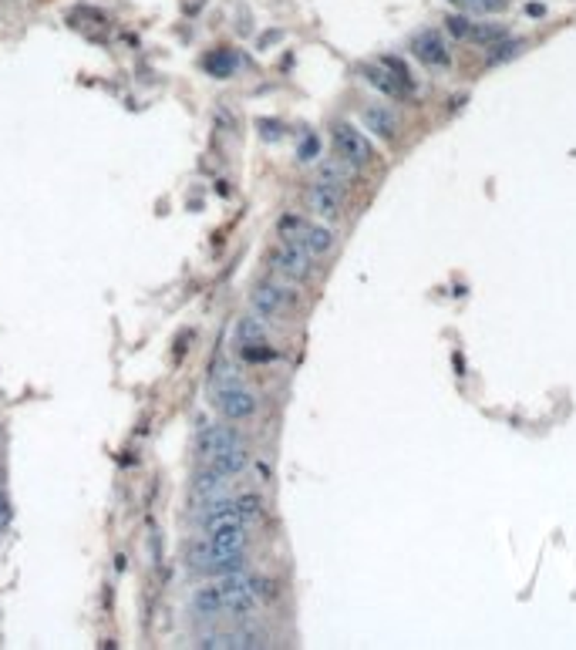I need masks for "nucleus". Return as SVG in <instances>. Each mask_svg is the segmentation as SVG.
<instances>
[{"mask_svg":"<svg viewBox=\"0 0 576 650\" xmlns=\"http://www.w3.org/2000/svg\"><path fill=\"white\" fill-rule=\"evenodd\" d=\"M210 388L212 391H223V388H236V384H243V378H239V371H236V364H230V361H216L210 371Z\"/></svg>","mask_w":576,"mask_h":650,"instance_id":"obj_14","label":"nucleus"},{"mask_svg":"<svg viewBox=\"0 0 576 650\" xmlns=\"http://www.w3.org/2000/svg\"><path fill=\"white\" fill-rule=\"evenodd\" d=\"M364 129L374 131L378 138H394L398 135V118H394L391 108H384V104H371V108H364Z\"/></svg>","mask_w":576,"mask_h":650,"instance_id":"obj_10","label":"nucleus"},{"mask_svg":"<svg viewBox=\"0 0 576 650\" xmlns=\"http://www.w3.org/2000/svg\"><path fill=\"white\" fill-rule=\"evenodd\" d=\"M212 405H216V411L226 418V421H246V418L257 415V394L246 391L243 384L212 391Z\"/></svg>","mask_w":576,"mask_h":650,"instance_id":"obj_2","label":"nucleus"},{"mask_svg":"<svg viewBox=\"0 0 576 650\" xmlns=\"http://www.w3.org/2000/svg\"><path fill=\"white\" fill-rule=\"evenodd\" d=\"M263 340H266L263 320H257V317H239L236 320V347H253V344H263Z\"/></svg>","mask_w":576,"mask_h":650,"instance_id":"obj_13","label":"nucleus"},{"mask_svg":"<svg viewBox=\"0 0 576 650\" xmlns=\"http://www.w3.org/2000/svg\"><path fill=\"white\" fill-rule=\"evenodd\" d=\"M445 27H448V34H452V37H462V41H465V37H469L472 21H465V17H448Z\"/></svg>","mask_w":576,"mask_h":650,"instance_id":"obj_21","label":"nucleus"},{"mask_svg":"<svg viewBox=\"0 0 576 650\" xmlns=\"http://www.w3.org/2000/svg\"><path fill=\"white\" fill-rule=\"evenodd\" d=\"M270 263H273L277 273H284L290 280H307L310 277V253L304 250L300 239H280V246L273 250Z\"/></svg>","mask_w":576,"mask_h":650,"instance_id":"obj_1","label":"nucleus"},{"mask_svg":"<svg viewBox=\"0 0 576 650\" xmlns=\"http://www.w3.org/2000/svg\"><path fill=\"white\" fill-rule=\"evenodd\" d=\"M300 243H304V250H307L310 257H324V253H331V246H334V233H331L327 226H310V223H307V230L300 233Z\"/></svg>","mask_w":576,"mask_h":650,"instance_id":"obj_12","label":"nucleus"},{"mask_svg":"<svg viewBox=\"0 0 576 650\" xmlns=\"http://www.w3.org/2000/svg\"><path fill=\"white\" fill-rule=\"evenodd\" d=\"M233 502H236V509H239V516L246 519V526H253V522L263 519V499L257 492L239 495V499H233Z\"/></svg>","mask_w":576,"mask_h":650,"instance_id":"obj_17","label":"nucleus"},{"mask_svg":"<svg viewBox=\"0 0 576 650\" xmlns=\"http://www.w3.org/2000/svg\"><path fill=\"white\" fill-rule=\"evenodd\" d=\"M189 610H192L199 620H216V617H223L226 606H223V590H219V583L199 586V590L189 597Z\"/></svg>","mask_w":576,"mask_h":650,"instance_id":"obj_9","label":"nucleus"},{"mask_svg":"<svg viewBox=\"0 0 576 650\" xmlns=\"http://www.w3.org/2000/svg\"><path fill=\"white\" fill-rule=\"evenodd\" d=\"M297 300V293L290 290V286L277 284V280H270V284H257L253 286V293H250V307L257 310V317H277V313H284Z\"/></svg>","mask_w":576,"mask_h":650,"instance_id":"obj_3","label":"nucleus"},{"mask_svg":"<svg viewBox=\"0 0 576 650\" xmlns=\"http://www.w3.org/2000/svg\"><path fill=\"white\" fill-rule=\"evenodd\" d=\"M307 203H310V212H317V216H320V219H327V223H334V219L341 216V206H344L341 189H337V185H331V183H324V179L310 185Z\"/></svg>","mask_w":576,"mask_h":650,"instance_id":"obj_6","label":"nucleus"},{"mask_svg":"<svg viewBox=\"0 0 576 650\" xmlns=\"http://www.w3.org/2000/svg\"><path fill=\"white\" fill-rule=\"evenodd\" d=\"M0 492H3V475H0Z\"/></svg>","mask_w":576,"mask_h":650,"instance_id":"obj_25","label":"nucleus"},{"mask_svg":"<svg viewBox=\"0 0 576 650\" xmlns=\"http://www.w3.org/2000/svg\"><path fill=\"white\" fill-rule=\"evenodd\" d=\"M236 445H239L236 428H230V425H206V428H199V435H196V458L206 465V462L216 458L219 452L236 448Z\"/></svg>","mask_w":576,"mask_h":650,"instance_id":"obj_5","label":"nucleus"},{"mask_svg":"<svg viewBox=\"0 0 576 650\" xmlns=\"http://www.w3.org/2000/svg\"><path fill=\"white\" fill-rule=\"evenodd\" d=\"M239 354H243V361H253V364H260V361H273V358H277V351L266 347V340H263V344H253V347H239Z\"/></svg>","mask_w":576,"mask_h":650,"instance_id":"obj_19","label":"nucleus"},{"mask_svg":"<svg viewBox=\"0 0 576 650\" xmlns=\"http://www.w3.org/2000/svg\"><path fill=\"white\" fill-rule=\"evenodd\" d=\"M452 3H462V7H472V10H496V7H502V0H452Z\"/></svg>","mask_w":576,"mask_h":650,"instance_id":"obj_23","label":"nucleus"},{"mask_svg":"<svg viewBox=\"0 0 576 650\" xmlns=\"http://www.w3.org/2000/svg\"><path fill=\"white\" fill-rule=\"evenodd\" d=\"M226 485H230V479L223 472H216L212 465H203L189 485V495H192V502H212V499H223Z\"/></svg>","mask_w":576,"mask_h":650,"instance_id":"obj_7","label":"nucleus"},{"mask_svg":"<svg viewBox=\"0 0 576 650\" xmlns=\"http://www.w3.org/2000/svg\"><path fill=\"white\" fill-rule=\"evenodd\" d=\"M203 64H206V71H210L212 78H230V75L236 71V57H233L230 51H216V54H210V57H206Z\"/></svg>","mask_w":576,"mask_h":650,"instance_id":"obj_16","label":"nucleus"},{"mask_svg":"<svg viewBox=\"0 0 576 650\" xmlns=\"http://www.w3.org/2000/svg\"><path fill=\"white\" fill-rule=\"evenodd\" d=\"M246 462H250V452H246L243 445H236V448L219 452V455H216V458H210L206 465H212L216 472H223L226 479H233V475H239V472L246 468Z\"/></svg>","mask_w":576,"mask_h":650,"instance_id":"obj_11","label":"nucleus"},{"mask_svg":"<svg viewBox=\"0 0 576 650\" xmlns=\"http://www.w3.org/2000/svg\"><path fill=\"white\" fill-rule=\"evenodd\" d=\"M7 522H10V502H7V499H3V492H0V529H3Z\"/></svg>","mask_w":576,"mask_h":650,"instance_id":"obj_24","label":"nucleus"},{"mask_svg":"<svg viewBox=\"0 0 576 650\" xmlns=\"http://www.w3.org/2000/svg\"><path fill=\"white\" fill-rule=\"evenodd\" d=\"M351 176H354V165H347L341 156H337V162H327L324 169H320V179L331 185H337V189H344V185L351 183Z\"/></svg>","mask_w":576,"mask_h":650,"instance_id":"obj_15","label":"nucleus"},{"mask_svg":"<svg viewBox=\"0 0 576 650\" xmlns=\"http://www.w3.org/2000/svg\"><path fill=\"white\" fill-rule=\"evenodd\" d=\"M317 152H320V138H317L314 131L304 135V142H300V149H297V158H300V162H314Z\"/></svg>","mask_w":576,"mask_h":650,"instance_id":"obj_20","label":"nucleus"},{"mask_svg":"<svg viewBox=\"0 0 576 650\" xmlns=\"http://www.w3.org/2000/svg\"><path fill=\"white\" fill-rule=\"evenodd\" d=\"M334 149H337V156H341L347 165H354V169H364L367 162H371V145H367L364 131H357L354 125H347V122L334 125Z\"/></svg>","mask_w":576,"mask_h":650,"instance_id":"obj_4","label":"nucleus"},{"mask_svg":"<svg viewBox=\"0 0 576 650\" xmlns=\"http://www.w3.org/2000/svg\"><path fill=\"white\" fill-rule=\"evenodd\" d=\"M519 48H523L519 41H509V44H502V48H496V54H492L489 61H492V64H496V61H509V57H516V51H519Z\"/></svg>","mask_w":576,"mask_h":650,"instance_id":"obj_22","label":"nucleus"},{"mask_svg":"<svg viewBox=\"0 0 576 650\" xmlns=\"http://www.w3.org/2000/svg\"><path fill=\"white\" fill-rule=\"evenodd\" d=\"M411 48H415V57L428 68H445L448 64V44L438 30H421Z\"/></svg>","mask_w":576,"mask_h":650,"instance_id":"obj_8","label":"nucleus"},{"mask_svg":"<svg viewBox=\"0 0 576 650\" xmlns=\"http://www.w3.org/2000/svg\"><path fill=\"white\" fill-rule=\"evenodd\" d=\"M502 37H505V30L499 24H472L465 41H472V44H496Z\"/></svg>","mask_w":576,"mask_h":650,"instance_id":"obj_18","label":"nucleus"}]
</instances>
